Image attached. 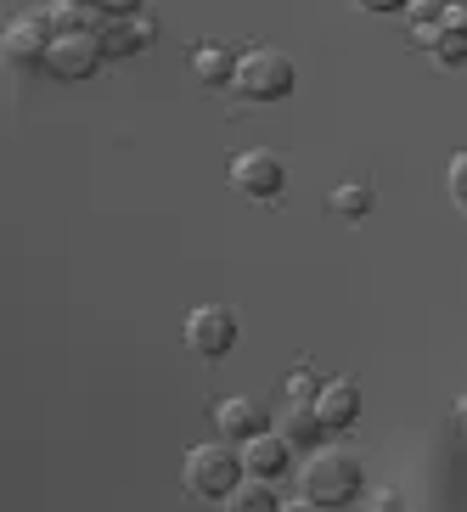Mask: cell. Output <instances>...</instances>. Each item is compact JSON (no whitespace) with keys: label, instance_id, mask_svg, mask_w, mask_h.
Here are the masks:
<instances>
[{"label":"cell","instance_id":"obj_6","mask_svg":"<svg viewBox=\"0 0 467 512\" xmlns=\"http://www.w3.org/2000/svg\"><path fill=\"white\" fill-rule=\"evenodd\" d=\"M102 62L107 57H102V46H96V34H57L51 51H46V68L57 79H68V85H74V79H91Z\"/></svg>","mask_w":467,"mask_h":512},{"label":"cell","instance_id":"obj_2","mask_svg":"<svg viewBox=\"0 0 467 512\" xmlns=\"http://www.w3.org/2000/svg\"><path fill=\"white\" fill-rule=\"evenodd\" d=\"M237 96H248V102H282L287 91H293V57L276 46H254L237 57Z\"/></svg>","mask_w":467,"mask_h":512},{"label":"cell","instance_id":"obj_21","mask_svg":"<svg viewBox=\"0 0 467 512\" xmlns=\"http://www.w3.org/2000/svg\"><path fill=\"white\" fill-rule=\"evenodd\" d=\"M355 6H361V12H406L411 0H355Z\"/></svg>","mask_w":467,"mask_h":512},{"label":"cell","instance_id":"obj_12","mask_svg":"<svg viewBox=\"0 0 467 512\" xmlns=\"http://www.w3.org/2000/svg\"><path fill=\"white\" fill-rule=\"evenodd\" d=\"M276 434H282L293 451H316L321 434H327V422L316 417V400H287L282 422H276Z\"/></svg>","mask_w":467,"mask_h":512},{"label":"cell","instance_id":"obj_17","mask_svg":"<svg viewBox=\"0 0 467 512\" xmlns=\"http://www.w3.org/2000/svg\"><path fill=\"white\" fill-rule=\"evenodd\" d=\"M411 29H439L445 23V0H411Z\"/></svg>","mask_w":467,"mask_h":512},{"label":"cell","instance_id":"obj_22","mask_svg":"<svg viewBox=\"0 0 467 512\" xmlns=\"http://www.w3.org/2000/svg\"><path fill=\"white\" fill-rule=\"evenodd\" d=\"M445 23H451V29H467V0H445Z\"/></svg>","mask_w":467,"mask_h":512},{"label":"cell","instance_id":"obj_5","mask_svg":"<svg viewBox=\"0 0 467 512\" xmlns=\"http://www.w3.org/2000/svg\"><path fill=\"white\" fill-rule=\"evenodd\" d=\"M231 344H237V310H226V304H197L192 316H186V349L192 355L220 361V355H231Z\"/></svg>","mask_w":467,"mask_h":512},{"label":"cell","instance_id":"obj_20","mask_svg":"<svg viewBox=\"0 0 467 512\" xmlns=\"http://www.w3.org/2000/svg\"><path fill=\"white\" fill-rule=\"evenodd\" d=\"M102 6L113 17H141V12H147V0H102Z\"/></svg>","mask_w":467,"mask_h":512},{"label":"cell","instance_id":"obj_8","mask_svg":"<svg viewBox=\"0 0 467 512\" xmlns=\"http://www.w3.org/2000/svg\"><path fill=\"white\" fill-rule=\"evenodd\" d=\"M91 34H96V46H102L107 62L147 51V46H141V34H136V17H113L107 6H96V12H91Z\"/></svg>","mask_w":467,"mask_h":512},{"label":"cell","instance_id":"obj_19","mask_svg":"<svg viewBox=\"0 0 467 512\" xmlns=\"http://www.w3.org/2000/svg\"><path fill=\"white\" fill-rule=\"evenodd\" d=\"M316 394H321L316 372H304V366H299V372L287 377V400H316Z\"/></svg>","mask_w":467,"mask_h":512},{"label":"cell","instance_id":"obj_23","mask_svg":"<svg viewBox=\"0 0 467 512\" xmlns=\"http://www.w3.org/2000/svg\"><path fill=\"white\" fill-rule=\"evenodd\" d=\"M136 34H141V46H152V34H158V23H152L147 12H141V17H136Z\"/></svg>","mask_w":467,"mask_h":512},{"label":"cell","instance_id":"obj_1","mask_svg":"<svg viewBox=\"0 0 467 512\" xmlns=\"http://www.w3.org/2000/svg\"><path fill=\"white\" fill-rule=\"evenodd\" d=\"M361 462H355V451H310V462H304L299 473V490H304V507H349V501L361 496Z\"/></svg>","mask_w":467,"mask_h":512},{"label":"cell","instance_id":"obj_4","mask_svg":"<svg viewBox=\"0 0 467 512\" xmlns=\"http://www.w3.org/2000/svg\"><path fill=\"white\" fill-rule=\"evenodd\" d=\"M231 186H237L242 197H254V203H276L282 186H287V164L271 147L237 152V158H231Z\"/></svg>","mask_w":467,"mask_h":512},{"label":"cell","instance_id":"obj_25","mask_svg":"<svg viewBox=\"0 0 467 512\" xmlns=\"http://www.w3.org/2000/svg\"><path fill=\"white\" fill-rule=\"evenodd\" d=\"M85 6H102V0H85Z\"/></svg>","mask_w":467,"mask_h":512},{"label":"cell","instance_id":"obj_24","mask_svg":"<svg viewBox=\"0 0 467 512\" xmlns=\"http://www.w3.org/2000/svg\"><path fill=\"white\" fill-rule=\"evenodd\" d=\"M456 417H462V422H467V400H462V406H456Z\"/></svg>","mask_w":467,"mask_h":512},{"label":"cell","instance_id":"obj_11","mask_svg":"<svg viewBox=\"0 0 467 512\" xmlns=\"http://www.w3.org/2000/svg\"><path fill=\"white\" fill-rule=\"evenodd\" d=\"M214 428L226 439H254V434H265V406L248 400V394H231V400L214 406Z\"/></svg>","mask_w":467,"mask_h":512},{"label":"cell","instance_id":"obj_3","mask_svg":"<svg viewBox=\"0 0 467 512\" xmlns=\"http://www.w3.org/2000/svg\"><path fill=\"white\" fill-rule=\"evenodd\" d=\"M242 456L231 445H192L186 451V490L203 501H231V490L242 484Z\"/></svg>","mask_w":467,"mask_h":512},{"label":"cell","instance_id":"obj_7","mask_svg":"<svg viewBox=\"0 0 467 512\" xmlns=\"http://www.w3.org/2000/svg\"><path fill=\"white\" fill-rule=\"evenodd\" d=\"M57 34L46 29V17H17V23H6V62H17V68H46V51Z\"/></svg>","mask_w":467,"mask_h":512},{"label":"cell","instance_id":"obj_14","mask_svg":"<svg viewBox=\"0 0 467 512\" xmlns=\"http://www.w3.org/2000/svg\"><path fill=\"white\" fill-rule=\"evenodd\" d=\"M417 40L428 46V57H434L439 68H462V62H467V29L439 23V29H417Z\"/></svg>","mask_w":467,"mask_h":512},{"label":"cell","instance_id":"obj_18","mask_svg":"<svg viewBox=\"0 0 467 512\" xmlns=\"http://www.w3.org/2000/svg\"><path fill=\"white\" fill-rule=\"evenodd\" d=\"M445 186H451V203L456 209H467V152H456L451 169H445Z\"/></svg>","mask_w":467,"mask_h":512},{"label":"cell","instance_id":"obj_16","mask_svg":"<svg viewBox=\"0 0 467 512\" xmlns=\"http://www.w3.org/2000/svg\"><path fill=\"white\" fill-rule=\"evenodd\" d=\"M231 507L237 512H271L276 507V490H271V479H259V473H248V479L231 490Z\"/></svg>","mask_w":467,"mask_h":512},{"label":"cell","instance_id":"obj_13","mask_svg":"<svg viewBox=\"0 0 467 512\" xmlns=\"http://www.w3.org/2000/svg\"><path fill=\"white\" fill-rule=\"evenodd\" d=\"M192 74H197V85H231V79H237V57H231V46H220V40H203V46L192 51Z\"/></svg>","mask_w":467,"mask_h":512},{"label":"cell","instance_id":"obj_9","mask_svg":"<svg viewBox=\"0 0 467 512\" xmlns=\"http://www.w3.org/2000/svg\"><path fill=\"white\" fill-rule=\"evenodd\" d=\"M316 417L327 422V428H349V422L361 417V389H355V377H332V383H321Z\"/></svg>","mask_w":467,"mask_h":512},{"label":"cell","instance_id":"obj_10","mask_svg":"<svg viewBox=\"0 0 467 512\" xmlns=\"http://www.w3.org/2000/svg\"><path fill=\"white\" fill-rule=\"evenodd\" d=\"M287 456H293V445H287L282 434H254V439H242V467L248 473H259V479H282L287 473Z\"/></svg>","mask_w":467,"mask_h":512},{"label":"cell","instance_id":"obj_15","mask_svg":"<svg viewBox=\"0 0 467 512\" xmlns=\"http://www.w3.org/2000/svg\"><path fill=\"white\" fill-rule=\"evenodd\" d=\"M332 209L344 214V220H366L377 209V192L366 181H338L332 186Z\"/></svg>","mask_w":467,"mask_h":512}]
</instances>
